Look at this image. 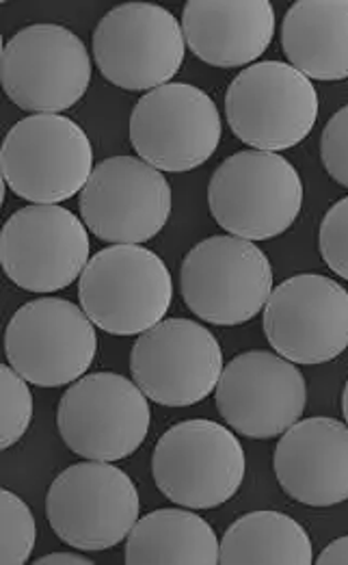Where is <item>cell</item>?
<instances>
[{
  "mask_svg": "<svg viewBox=\"0 0 348 565\" xmlns=\"http://www.w3.org/2000/svg\"><path fill=\"white\" fill-rule=\"evenodd\" d=\"M80 308L113 337H141L159 326L174 299V282L159 254L113 245L89 258L78 280Z\"/></svg>",
  "mask_w": 348,
  "mask_h": 565,
  "instance_id": "1",
  "label": "cell"
},
{
  "mask_svg": "<svg viewBox=\"0 0 348 565\" xmlns=\"http://www.w3.org/2000/svg\"><path fill=\"white\" fill-rule=\"evenodd\" d=\"M208 206L215 222L244 241H269L296 222L303 182L278 152L242 150L226 159L210 178Z\"/></svg>",
  "mask_w": 348,
  "mask_h": 565,
  "instance_id": "2",
  "label": "cell"
},
{
  "mask_svg": "<svg viewBox=\"0 0 348 565\" xmlns=\"http://www.w3.org/2000/svg\"><path fill=\"white\" fill-rule=\"evenodd\" d=\"M180 290L197 319L224 328L242 326L267 306L273 267L253 241L219 234L204 238L184 256Z\"/></svg>",
  "mask_w": 348,
  "mask_h": 565,
  "instance_id": "3",
  "label": "cell"
},
{
  "mask_svg": "<svg viewBox=\"0 0 348 565\" xmlns=\"http://www.w3.org/2000/svg\"><path fill=\"white\" fill-rule=\"evenodd\" d=\"M0 170L7 186L33 204H61L85 189L94 173L87 132L65 115H31L4 137Z\"/></svg>",
  "mask_w": 348,
  "mask_h": 565,
  "instance_id": "4",
  "label": "cell"
},
{
  "mask_svg": "<svg viewBox=\"0 0 348 565\" xmlns=\"http://www.w3.org/2000/svg\"><path fill=\"white\" fill-rule=\"evenodd\" d=\"M244 470V451L232 429L206 418L177 423L152 452L154 481L180 508L226 505L240 490Z\"/></svg>",
  "mask_w": 348,
  "mask_h": 565,
  "instance_id": "5",
  "label": "cell"
},
{
  "mask_svg": "<svg viewBox=\"0 0 348 565\" xmlns=\"http://www.w3.org/2000/svg\"><path fill=\"white\" fill-rule=\"evenodd\" d=\"M141 501L132 479L111 461H80L48 488L46 515L58 540L78 551H107L128 540Z\"/></svg>",
  "mask_w": 348,
  "mask_h": 565,
  "instance_id": "6",
  "label": "cell"
},
{
  "mask_svg": "<svg viewBox=\"0 0 348 565\" xmlns=\"http://www.w3.org/2000/svg\"><path fill=\"white\" fill-rule=\"evenodd\" d=\"M94 63L83 40L58 24H31L2 49L0 81L22 111L58 115L89 89Z\"/></svg>",
  "mask_w": 348,
  "mask_h": 565,
  "instance_id": "7",
  "label": "cell"
},
{
  "mask_svg": "<svg viewBox=\"0 0 348 565\" xmlns=\"http://www.w3.org/2000/svg\"><path fill=\"white\" fill-rule=\"evenodd\" d=\"M226 115L244 146L280 154L312 132L318 119V92L291 63L260 61L233 78Z\"/></svg>",
  "mask_w": 348,
  "mask_h": 565,
  "instance_id": "8",
  "label": "cell"
},
{
  "mask_svg": "<svg viewBox=\"0 0 348 565\" xmlns=\"http://www.w3.org/2000/svg\"><path fill=\"white\" fill-rule=\"evenodd\" d=\"M9 366L42 388L72 386L98 353L96 326L67 299L42 297L24 303L4 332Z\"/></svg>",
  "mask_w": 348,
  "mask_h": 565,
  "instance_id": "9",
  "label": "cell"
},
{
  "mask_svg": "<svg viewBox=\"0 0 348 565\" xmlns=\"http://www.w3.org/2000/svg\"><path fill=\"white\" fill-rule=\"evenodd\" d=\"M150 420L145 393L117 373H89L58 401L61 440L69 451L94 461L130 457L145 443Z\"/></svg>",
  "mask_w": 348,
  "mask_h": 565,
  "instance_id": "10",
  "label": "cell"
},
{
  "mask_svg": "<svg viewBox=\"0 0 348 565\" xmlns=\"http://www.w3.org/2000/svg\"><path fill=\"white\" fill-rule=\"evenodd\" d=\"M184 53L182 24L172 11L152 2L119 4L94 31V58L102 76L126 92L170 85Z\"/></svg>",
  "mask_w": 348,
  "mask_h": 565,
  "instance_id": "11",
  "label": "cell"
},
{
  "mask_svg": "<svg viewBox=\"0 0 348 565\" xmlns=\"http://www.w3.org/2000/svg\"><path fill=\"white\" fill-rule=\"evenodd\" d=\"M221 141L215 100L188 83H170L145 94L130 115V143L141 161L159 171L197 170Z\"/></svg>",
  "mask_w": 348,
  "mask_h": 565,
  "instance_id": "12",
  "label": "cell"
},
{
  "mask_svg": "<svg viewBox=\"0 0 348 565\" xmlns=\"http://www.w3.org/2000/svg\"><path fill=\"white\" fill-rule=\"evenodd\" d=\"M89 249L87 226L58 204L15 211L0 234L2 271L29 292H57L80 280Z\"/></svg>",
  "mask_w": 348,
  "mask_h": 565,
  "instance_id": "13",
  "label": "cell"
},
{
  "mask_svg": "<svg viewBox=\"0 0 348 565\" xmlns=\"http://www.w3.org/2000/svg\"><path fill=\"white\" fill-rule=\"evenodd\" d=\"M172 204V186L163 171L137 157L98 163L78 200L83 224L113 245L152 241L167 226Z\"/></svg>",
  "mask_w": 348,
  "mask_h": 565,
  "instance_id": "14",
  "label": "cell"
},
{
  "mask_svg": "<svg viewBox=\"0 0 348 565\" xmlns=\"http://www.w3.org/2000/svg\"><path fill=\"white\" fill-rule=\"evenodd\" d=\"M224 353L215 334L188 319H165L143 332L130 353V373L145 396L165 407L204 401L224 373Z\"/></svg>",
  "mask_w": 348,
  "mask_h": 565,
  "instance_id": "15",
  "label": "cell"
},
{
  "mask_svg": "<svg viewBox=\"0 0 348 565\" xmlns=\"http://www.w3.org/2000/svg\"><path fill=\"white\" fill-rule=\"evenodd\" d=\"M264 334L294 364H327L348 349V290L320 274H298L273 288Z\"/></svg>",
  "mask_w": 348,
  "mask_h": 565,
  "instance_id": "16",
  "label": "cell"
},
{
  "mask_svg": "<svg viewBox=\"0 0 348 565\" xmlns=\"http://www.w3.org/2000/svg\"><path fill=\"white\" fill-rule=\"evenodd\" d=\"M228 427L251 440L284 436L301 420L307 386L296 364L271 351H244L224 369L215 391Z\"/></svg>",
  "mask_w": 348,
  "mask_h": 565,
  "instance_id": "17",
  "label": "cell"
},
{
  "mask_svg": "<svg viewBox=\"0 0 348 565\" xmlns=\"http://www.w3.org/2000/svg\"><path fill=\"white\" fill-rule=\"evenodd\" d=\"M282 490L296 503L334 508L348 501V425L314 416L296 420L273 457Z\"/></svg>",
  "mask_w": 348,
  "mask_h": 565,
  "instance_id": "18",
  "label": "cell"
},
{
  "mask_svg": "<svg viewBox=\"0 0 348 565\" xmlns=\"http://www.w3.org/2000/svg\"><path fill=\"white\" fill-rule=\"evenodd\" d=\"M182 33L191 53L215 67H242L262 57L275 35L269 0H188Z\"/></svg>",
  "mask_w": 348,
  "mask_h": 565,
  "instance_id": "19",
  "label": "cell"
},
{
  "mask_svg": "<svg viewBox=\"0 0 348 565\" xmlns=\"http://www.w3.org/2000/svg\"><path fill=\"white\" fill-rule=\"evenodd\" d=\"M282 46L309 81L348 78V0H298L282 24Z\"/></svg>",
  "mask_w": 348,
  "mask_h": 565,
  "instance_id": "20",
  "label": "cell"
},
{
  "mask_svg": "<svg viewBox=\"0 0 348 565\" xmlns=\"http://www.w3.org/2000/svg\"><path fill=\"white\" fill-rule=\"evenodd\" d=\"M221 542L215 529L186 509H159L132 526L126 542V564H219Z\"/></svg>",
  "mask_w": 348,
  "mask_h": 565,
  "instance_id": "21",
  "label": "cell"
},
{
  "mask_svg": "<svg viewBox=\"0 0 348 565\" xmlns=\"http://www.w3.org/2000/svg\"><path fill=\"white\" fill-rule=\"evenodd\" d=\"M219 564H314V551L305 529L282 511H251L228 526Z\"/></svg>",
  "mask_w": 348,
  "mask_h": 565,
  "instance_id": "22",
  "label": "cell"
},
{
  "mask_svg": "<svg viewBox=\"0 0 348 565\" xmlns=\"http://www.w3.org/2000/svg\"><path fill=\"white\" fill-rule=\"evenodd\" d=\"M0 508H2L0 564H26L37 542L35 518L29 505L20 497H15L11 490H2Z\"/></svg>",
  "mask_w": 348,
  "mask_h": 565,
  "instance_id": "23",
  "label": "cell"
},
{
  "mask_svg": "<svg viewBox=\"0 0 348 565\" xmlns=\"http://www.w3.org/2000/svg\"><path fill=\"white\" fill-rule=\"evenodd\" d=\"M2 388V449L18 445L33 420V395L29 382L15 373L11 366L0 369Z\"/></svg>",
  "mask_w": 348,
  "mask_h": 565,
  "instance_id": "24",
  "label": "cell"
},
{
  "mask_svg": "<svg viewBox=\"0 0 348 565\" xmlns=\"http://www.w3.org/2000/svg\"><path fill=\"white\" fill-rule=\"evenodd\" d=\"M318 247L327 267L348 280V198H342L325 213L318 232Z\"/></svg>",
  "mask_w": 348,
  "mask_h": 565,
  "instance_id": "25",
  "label": "cell"
},
{
  "mask_svg": "<svg viewBox=\"0 0 348 565\" xmlns=\"http://www.w3.org/2000/svg\"><path fill=\"white\" fill-rule=\"evenodd\" d=\"M320 159L331 180L348 189V105L325 124Z\"/></svg>",
  "mask_w": 348,
  "mask_h": 565,
  "instance_id": "26",
  "label": "cell"
},
{
  "mask_svg": "<svg viewBox=\"0 0 348 565\" xmlns=\"http://www.w3.org/2000/svg\"><path fill=\"white\" fill-rule=\"evenodd\" d=\"M318 565H345L348 564V535L334 540L314 562Z\"/></svg>",
  "mask_w": 348,
  "mask_h": 565,
  "instance_id": "27",
  "label": "cell"
},
{
  "mask_svg": "<svg viewBox=\"0 0 348 565\" xmlns=\"http://www.w3.org/2000/svg\"><path fill=\"white\" fill-rule=\"evenodd\" d=\"M35 564L40 565H61V564H72V565H91L94 562H89L87 557H83V555H74V553H53V555H46V557H42L40 562H35Z\"/></svg>",
  "mask_w": 348,
  "mask_h": 565,
  "instance_id": "28",
  "label": "cell"
},
{
  "mask_svg": "<svg viewBox=\"0 0 348 565\" xmlns=\"http://www.w3.org/2000/svg\"><path fill=\"white\" fill-rule=\"evenodd\" d=\"M342 414H345V420H347L348 425V382L347 386H345V393H342Z\"/></svg>",
  "mask_w": 348,
  "mask_h": 565,
  "instance_id": "29",
  "label": "cell"
}]
</instances>
